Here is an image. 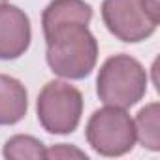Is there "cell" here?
Wrapping results in <instances>:
<instances>
[{"label": "cell", "instance_id": "6da1fadb", "mask_svg": "<svg viewBox=\"0 0 160 160\" xmlns=\"http://www.w3.org/2000/svg\"><path fill=\"white\" fill-rule=\"evenodd\" d=\"M43 36L47 43L45 58L53 73L64 79H83L94 70L98 43L87 25H64Z\"/></svg>", "mask_w": 160, "mask_h": 160}, {"label": "cell", "instance_id": "7a4b0ae2", "mask_svg": "<svg viewBox=\"0 0 160 160\" xmlns=\"http://www.w3.org/2000/svg\"><path fill=\"white\" fill-rule=\"evenodd\" d=\"M147 91V72L130 55L109 57L100 68L96 79V92L106 106L132 108Z\"/></svg>", "mask_w": 160, "mask_h": 160}, {"label": "cell", "instance_id": "3957f363", "mask_svg": "<svg viewBox=\"0 0 160 160\" xmlns=\"http://www.w3.org/2000/svg\"><path fill=\"white\" fill-rule=\"evenodd\" d=\"M102 19L115 38L138 43L156 30L160 23V0H104Z\"/></svg>", "mask_w": 160, "mask_h": 160}, {"label": "cell", "instance_id": "277c9868", "mask_svg": "<svg viewBox=\"0 0 160 160\" xmlns=\"http://www.w3.org/2000/svg\"><path fill=\"white\" fill-rule=\"evenodd\" d=\"M38 121L49 134H72L81 121L83 96L66 81H49L38 96Z\"/></svg>", "mask_w": 160, "mask_h": 160}, {"label": "cell", "instance_id": "5b68a950", "mask_svg": "<svg viewBox=\"0 0 160 160\" xmlns=\"http://www.w3.org/2000/svg\"><path fill=\"white\" fill-rule=\"evenodd\" d=\"M85 136L98 154L121 156L132 151L136 143V126L124 109L108 106L91 115Z\"/></svg>", "mask_w": 160, "mask_h": 160}, {"label": "cell", "instance_id": "8992f818", "mask_svg": "<svg viewBox=\"0 0 160 160\" xmlns=\"http://www.w3.org/2000/svg\"><path fill=\"white\" fill-rule=\"evenodd\" d=\"M30 21L23 10L0 4V60L19 58L30 45Z\"/></svg>", "mask_w": 160, "mask_h": 160}, {"label": "cell", "instance_id": "52a82bcc", "mask_svg": "<svg viewBox=\"0 0 160 160\" xmlns=\"http://www.w3.org/2000/svg\"><path fill=\"white\" fill-rule=\"evenodd\" d=\"M92 19V8L85 0H51L42 15L43 34L72 23L89 25Z\"/></svg>", "mask_w": 160, "mask_h": 160}, {"label": "cell", "instance_id": "ba28073f", "mask_svg": "<svg viewBox=\"0 0 160 160\" xmlns=\"http://www.w3.org/2000/svg\"><path fill=\"white\" fill-rule=\"evenodd\" d=\"M28 109L25 85L15 77L0 73V124L19 122Z\"/></svg>", "mask_w": 160, "mask_h": 160}, {"label": "cell", "instance_id": "9c48e42d", "mask_svg": "<svg viewBox=\"0 0 160 160\" xmlns=\"http://www.w3.org/2000/svg\"><path fill=\"white\" fill-rule=\"evenodd\" d=\"M158 115L160 106L158 102H152L139 109L134 126H136V139L151 151H160V132H158Z\"/></svg>", "mask_w": 160, "mask_h": 160}, {"label": "cell", "instance_id": "30bf717a", "mask_svg": "<svg viewBox=\"0 0 160 160\" xmlns=\"http://www.w3.org/2000/svg\"><path fill=\"white\" fill-rule=\"evenodd\" d=\"M45 145L32 136H13L4 145V156L8 160L45 158Z\"/></svg>", "mask_w": 160, "mask_h": 160}, {"label": "cell", "instance_id": "8fae6325", "mask_svg": "<svg viewBox=\"0 0 160 160\" xmlns=\"http://www.w3.org/2000/svg\"><path fill=\"white\" fill-rule=\"evenodd\" d=\"M87 158V154L83 151H79V149H73V147H68L64 143L60 145H55L53 149H47L45 151V158Z\"/></svg>", "mask_w": 160, "mask_h": 160}, {"label": "cell", "instance_id": "7c38bea8", "mask_svg": "<svg viewBox=\"0 0 160 160\" xmlns=\"http://www.w3.org/2000/svg\"><path fill=\"white\" fill-rule=\"evenodd\" d=\"M0 4H6V0H0Z\"/></svg>", "mask_w": 160, "mask_h": 160}]
</instances>
